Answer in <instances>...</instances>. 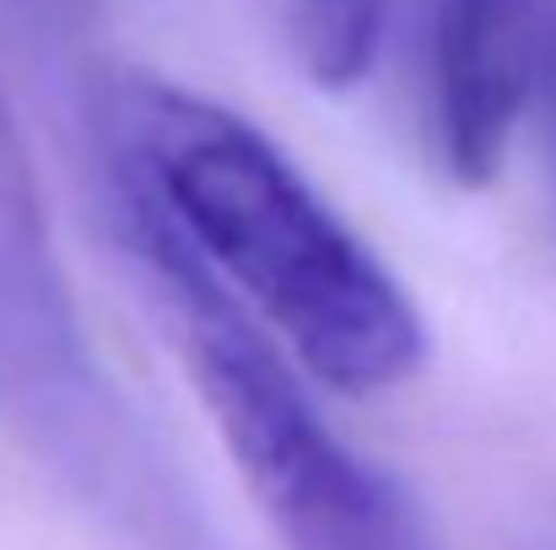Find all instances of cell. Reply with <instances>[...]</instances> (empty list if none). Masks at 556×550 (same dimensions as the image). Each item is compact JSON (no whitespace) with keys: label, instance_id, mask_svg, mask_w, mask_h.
Here are the masks:
<instances>
[{"label":"cell","instance_id":"obj_1","mask_svg":"<svg viewBox=\"0 0 556 550\" xmlns=\"http://www.w3.org/2000/svg\"><path fill=\"white\" fill-rule=\"evenodd\" d=\"M92 130L103 179L141 194L308 378L383 394L421 372V308L260 125L179 81L114 76L92 98Z\"/></svg>","mask_w":556,"mask_h":550},{"label":"cell","instance_id":"obj_2","mask_svg":"<svg viewBox=\"0 0 556 550\" xmlns=\"http://www.w3.org/2000/svg\"><path fill=\"white\" fill-rule=\"evenodd\" d=\"M0 432L136 550H222L179 453L98 357L0 81Z\"/></svg>","mask_w":556,"mask_h":550},{"label":"cell","instance_id":"obj_3","mask_svg":"<svg viewBox=\"0 0 556 550\" xmlns=\"http://www.w3.org/2000/svg\"><path fill=\"white\" fill-rule=\"evenodd\" d=\"M114 232L281 550H448L400 475L352 448L287 351L205 276L179 232L109 183Z\"/></svg>","mask_w":556,"mask_h":550},{"label":"cell","instance_id":"obj_4","mask_svg":"<svg viewBox=\"0 0 556 550\" xmlns=\"http://www.w3.org/2000/svg\"><path fill=\"white\" fill-rule=\"evenodd\" d=\"M546 33V0H427V136L448 183L481 189L508 163Z\"/></svg>","mask_w":556,"mask_h":550},{"label":"cell","instance_id":"obj_5","mask_svg":"<svg viewBox=\"0 0 556 550\" xmlns=\"http://www.w3.org/2000/svg\"><path fill=\"white\" fill-rule=\"evenodd\" d=\"M400 0H292V43L314 87H357Z\"/></svg>","mask_w":556,"mask_h":550},{"label":"cell","instance_id":"obj_6","mask_svg":"<svg viewBox=\"0 0 556 550\" xmlns=\"http://www.w3.org/2000/svg\"><path fill=\"white\" fill-rule=\"evenodd\" d=\"M535 98H546V114H552V130H556V27L546 33V60H541V87Z\"/></svg>","mask_w":556,"mask_h":550},{"label":"cell","instance_id":"obj_7","mask_svg":"<svg viewBox=\"0 0 556 550\" xmlns=\"http://www.w3.org/2000/svg\"><path fill=\"white\" fill-rule=\"evenodd\" d=\"M535 550H556V535H541V540H535Z\"/></svg>","mask_w":556,"mask_h":550}]
</instances>
